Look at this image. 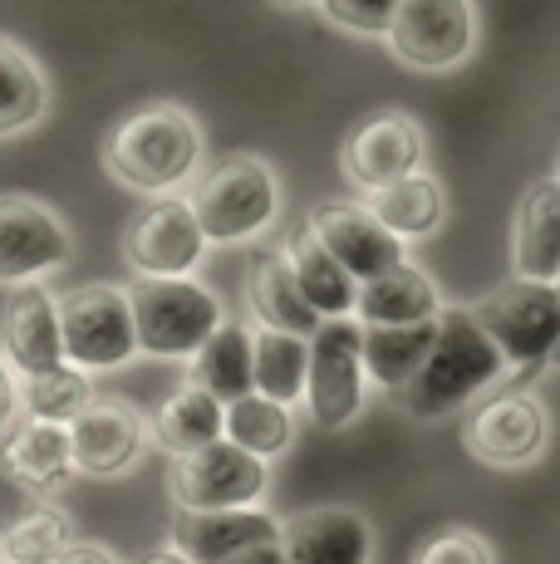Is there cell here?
Masks as SVG:
<instances>
[{
    "mask_svg": "<svg viewBox=\"0 0 560 564\" xmlns=\"http://www.w3.org/2000/svg\"><path fill=\"white\" fill-rule=\"evenodd\" d=\"M305 378H310V339L256 329V393L280 408H295L305 403Z\"/></svg>",
    "mask_w": 560,
    "mask_h": 564,
    "instance_id": "30",
    "label": "cell"
},
{
    "mask_svg": "<svg viewBox=\"0 0 560 564\" xmlns=\"http://www.w3.org/2000/svg\"><path fill=\"white\" fill-rule=\"evenodd\" d=\"M443 314V300H438V285L428 280L423 265L403 260V265L384 270V275L364 280L359 285V305H354V319L359 329H374V324H433Z\"/></svg>",
    "mask_w": 560,
    "mask_h": 564,
    "instance_id": "23",
    "label": "cell"
},
{
    "mask_svg": "<svg viewBox=\"0 0 560 564\" xmlns=\"http://www.w3.org/2000/svg\"><path fill=\"white\" fill-rule=\"evenodd\" d=\"M276 6H290V10H300V6H320V0H276Z\"/></svg>",
    "mask_w": 560,
    "mask_h": 564,
    "instance_id": "39",
    "label": "cell"
},
{
    "mask_svg": "<svg viewBox=\"0 0 560 564\" xmlns=\"http://www.w3.org/2000/svg\"><path fill=\"white\" fill-rule=\"evenodd\" d=\"M123 260L138 280H192L202 265V226L192 216L187 197H158L143 202L123 221Z\"/></svg>",
    "mask_w": 560,
    "mask_h": 564,
    "instance_id": "9",
    "label": "cell"
},
{
    "mask_svg": "<svg viewBox=\"0 0 560 564\" xmlns=\"http://www.w3.org/2000/svg\"><path fill=\"white\" fill-rule=\"evenodd\" d=\"M413 564H497V550H492V540L477 535V530L452 525V530H438L433 540H423Z\"/></svg>",
    "mask_w": 560,
    "mask_h": 564,
    "instance_id": "33",
    "label": "cell"
},
{
    "mask_svg": "<svg viewBox=\"0 0 560 564\" xmlns=\"http://www.w3.org/2000/svg\"><path fill=\"white\" fill-rule=\"evenodd\" d=\"M403 0H320V15L330 20V25L349 30V35H389L394 15Z\"/></svg>",
    "mask_w": 560,
    "mask_h": 564,
    "instance_id": "34",
    "label": "cell"
},
{
    "mask_svg": "<svg viewBox=\"0 0 560 564\" xmlns=\"http://www.w3.org/2000/svg\"><path fill=\"white\" fill-rule=\"evenodd\" d=\"M187 202H192V216H197L207 246L261 241L280 216V177L266 158L231 153L192 187Z\"/></svg>",
    "mask_w": 560,
    "mask_h": 564,
    "instance_id": "3",
    "label": "cell"
},
{
    "mask_svg": "<svg viewBox=\"0 0 560 564\" xmlns=\"http://www.w3.org/2000/svg\"><path fill=\"white\" fill-rule=\"evenodd\" d=\"M74 545V520L55 501H35L0 535V564H55Z\"/></svg>",
    "mask_w": 560,
    "mask_h": 564,
    "instance_id": "31",
    "label": "cell"
},
{
    "mask_svg": "<svg viewBox=\"0 0 560 564\" xmlns=\"http://www.w3.org/2000/svg\"><path fill=\"white\" fill-rule=\"evenodd\" d=\"M305 226L320 236V246H325L359 285L408 260L403 241L384 231V221L369 212V202H320L315 212L305 216Z\"/></svg>",
    "mask_w": 560,
    "mask_h": 564,
    "instance_id": "15",
    "label": "cell"
},
{
    "mask_svg": "<svg viewBox=\"0 0 560 564\" xmlns=\"http://www.w3.org/2000/svg\"><path fill=\"white\" fill-rule=\"evenodd\" d=\"M168 491L177 511H256L266 496V462L222 437L172 462Z\"/></svg>",
    "mask_w": 560,
    "mask_h": 564,
    "instance_id": "11",
    "label": "cell"
},
{
    "mask_svg": "<svg viewBox=\"0 0 560 564\" xmlns=\"http://www.w3.org/2000/svg\"><path fill=\"white\" fill-rule=\"evenodd\" d=\"M423 128L398 108H384L349 128V138L340 143V172L354 192L374 197V192L423 172Z\"/></svg>",
    "mask_w": 560,
    "mask_h": 564,
    "instance_id": "12",
    "label": "cell"
},
{
    "mask_svg": "<svg viewBox=\"0 0 560 564\" xmlns=\"http://www.w3.org/2000/svg\"><path fill=\"white\" fill-rule=\"evenodd\" d=\"M0 471L30 491L35 501H50L64 481L74 476V452H69V427L60 422H15L6 437V457H0Z\"/></svg>",
    "mask_w": 560,
    "mask_h": 564,
    "instance_id": "20",
    "label": "cell"
},
{
    "mask_svg": "<svg viewBox=\"0 0 560 564\" xmlns=\"http://www.w3.org/2000/svg\"><path fill=\"white\" fill-rule=\"evenodd\" d=\"M138 564H192V560H187V555H177V550L168 545V550H148V555L138 560Z\"/></svg>",
    "mask_w": 560,
    "mask_h": 564,
    "instance_id": "38",
    "label": "cell"
},
{
    "mask_svg": "<svg viewBox=\"0 0 560 564\" xmlns=\"http://www.w3.org/2000/svg\"><path fill=\"white\" fill-rule=\"evenodd\" d=\"M556 182H560V158H556Z\"/></svg>",
    "mask_w": 560,
    "mask_h": 564,
    "instance_id": "40",
    "label": "cell"
},
{
    "mask_svg": "<svg viewBox=\"0 0 560 564\" xmlns=\"http://www.w3.org/2000/svg\"><path fill=\"white\" fill-rule=\"evenodd\" d=\"M364 334V378L379 383L384 393H398V388L413 383V373L423 368L428 349H433V334H438V319L433 324H374V329H359Z\"/></svg>",
    "mask_w": 560,
    "mask_h": 564,
    "instance_id": "26",
    "label": "cell"
},
{
    "mask_svg": "<svg viewBox=\"0 0 560 564\" xmlns=\"http://www.w3.org/2000/svg\"><path fill=\"white\" fill-rule=\"evenodd\" d=\"M50 108V84L45 69L30 59L25 45L0 35V138H15L35 128Z\"/></svg>",
    "mask_w": 560,
    "mask_h": 564,
    "instance_id": "28",
    "label": "cell"
},
{
    "mask_svg": "<svg viewBox=\"0 0 560 564\" xmlns=\"http://www.w3.org/2000/svg\"><path fill=\"white\" fill-rule=\"evenodd\" d=\"M74 260L69 226L35 197H0V285H40Z\"/></svg>",
    "mask_w": 560,
    "mask_h": 564,
    "instance_id": "13",
    "label": "cell"
},
{
    "mask_svg": "<svg viewBox=\"0 0 560 564\" xmlns=\"http://www.w3.org/2000/svg\"><path fill=\"white\" fill-rule=\"evenodd\" d=\"M511 275L556 285L560 280V182L541 177L526 187L511 216Z\"/></svg>",
    "mask_w": 560,
    "mask_h": 564,
    "instance_id": "19",
    "label": "cell"
},
{
    "mask_svg": "<svg viewBox=\"0 0 560 564\" xmlns=\"http://www.w3.org/2000/svg\"><path fill=\"white\" fill-rule=\"evenodd\" d=\"M226 564H286V555H280V545H256V550H246V555H236Z\"/></svg>",
    "mask_w": 560,
    "mask_h": 564,
    "instance_id": "37",
    "label": "cell"
},
{
    "mask_svg": "<svg viewBox=\"0 0 560 564\" xmlns=\"http://www.w3.org/2000/svg\"><path fill=\"white\" fill-rule=\"evenodd\" d=\"M60 334H64V364L84 373H104L138 354L133 310L128 290L118 285H79L60 295Z\"/></svg>",
    "mask_w": 560,
    "mask_h": 564,
    "instance_id": "6",
    "label": "cell"
},
{
    "mask_svg": "<svg viewBox=\"0 0 560 564\" xmlns=\"http://www.w3.org/2000/svg\"><path fill=\"white\" fill-rule=\"evenodd\" d=\"M246 305H251L261 329L295 334V339H310L320 329V314L305 305L280 246H256L246 260Z\"/></svg>",
    "mask_w": 560,
    "mask_h": 564,
    "instance_id": "21",
    "label": "cell"
},
{
    "mask_svg": "<svg viewBox=\"0 0 560 564\" xmlns=\"http://www.w3.org/2000/svg\"><path fill=\"white\" fill-rule=\"evenodd\" d=\"M222 427H226V408L217 398L182 383L177 393L163 398V408L148 417V442L163 447L168 457L177 462V457H192V452L212 447V442H222Z\"/></svg>",
    "mask_w": 560,
    "mask_h": 564,
    "instance_id": "25",
    "label": "cell"
},
{
    "mask_svg": "<svg viewBox=\"0 0 560 564\" xmlns=\"http://www.w3.org/2000/svg\"><path fill=\"white\" fill-rule=\"evenodd\" d=\"M364 334L359 319H325L310 334V378L305 408L315 427L344 432L364 408Z\"/></svg>",
    "mask_w": 560,
    "mask_h": 564,
    "instance_id": "8",
    "label": "cell"
},
{
    "mask_svg": "<svg viewBox=\"0 0 560 564\" xmlns=\"http://www.w3.org/2000/svg\"><path fill=\"white\" fill-rule=\"evenodd\" d=\"M256 545H280V520L271 511H177L172 550L192 564H226Z\"/></svg>",
    "mask_w": 560,
    "mask_h": 564,
    "instance_id": "18",
    "label": "cell"
},
{
    "mask_svg": "<svg viewBox=\"0 0 560 564\" xmlns=\"http://www.w3.org/2000/svg\"><path fill=\"white\" fill-rule=\"evenodd\" d=\"M20 412H25V403H20V378H15V368L0 359V437L20 422Z\"/></svg>",
    "mask_w": 560,
    "mask_h": 564,
    "instance_id": "35",
    "label": "cell"
},
{
    "mask_svg": "<svg viewBox=\"0 0 560 564\" xmlns=\"http://www.w3.org/2000/svg\"><path fill=\"white\" fill-rule=\"evenodd\" d=\"M69 452L74 471L94 481H114L148 452V417L123 398H94L79 417L69 422Z\"/></svg>",
    "mask_w": 560,
    "mask_h": 564,
    "instance_id": "14",
    "label": "cell"
},
{
    "mask_svg": "<svg viewBox=\"0 0 560 564\" xmlns=\"http://www.w3.org/2000/svg\"><path fill=\"white\" fill-rule=\"evenodd\" d=\"M384 45L408 69H457L477 50V10L472 0H403Z\"/></svg>",
    "mask_w": 560,
    "mask_h": 564,
    "instance_id": "10",
    "label": "cell"
},
{
    "mask_svg": "<svg viewBox=\"0 0 560 564\" xmlns=\"http://www.w3.org/2000/svg\"><path fill=\"white\" fill-rule=\"evenodd\" d=\"M467 314L492 339V349L502 354L506 373L526 378L556 359V349H560V290L556 285H536V280L511 275L492 295H482Z\"/></svg>",
    "mask_w": 560,
    "mask_h": 564,
    "instance_id": "4",
    "label": "cell"
},
{
    "mask_svg": "<svg viewBox=\"0 0 560 564\" xmlns=\"http://www.w3.org/2000/svg\"><path fill=\"white\" fill-rule=\"evenodd\" d=\"M55 564H118V555L109 545H99V540H74Z\"/></svg>",
    "mask_w": 560,
    "mask_h": 564,
    "instance_id": "36",
    "label": "cell"
},
{
    "mask_svg": "<svg viewBox=\"0 0 560 564\" xmlns=\"http://www.w3.org/2000/svg\"><path fill=\"white\" fill-rule=\"evenodd\" d=\"M280 555L286 564H369L374 530L349 506H315L280 525Z\"/></svg>",
    "mask_w": 560,
    "mask_h": 564,
    "instance_id": "17",
    "label": "cell"
},
{
    "mask_svg": "<svg viewBox=\"0 0 560 564\" xmlns=\"http://www.w3.org/2000/svg\"><path fill=\"white\" fill-rule=\"evenodd\" d=\"M546 442H551V412L526 388H502V393L482 398L477 412L462 422L467 457H477L482 466H497V471L541 462Z\"/></svg>",
    "mask_w": 560,
    "mask_h": 564,
    "instance_id": "7",
    "label": "cell"
},
{
    "mask_svg": "<svg viewBox=\"0 0 560 564\" xmlns=\"http://www.w3.org/2000/svg\"><path fill=\"white\" fill-rule=\"evenodd\" d=\"M222 437L231 442V447L251 452L256 462H271L280 452H290V442H295V408H280L261 393L236 398V403H226Z\"/></svg>",
    "mask_w": 560,
    "mask_h": 564,
    "instance_id": "29",
    "label": "cell"
},
{
    "mask_svg": "<svg viewBox=\"0 0 560 564\" xmlns=\"http://www.w3.org/2000/svg\"><path fill=\"white\" fill-rule=\"evenodd\" d=\"M556 290H560V280H556Z\"/></svg>",
    "mask_w": 560,
    "mask_h": 564,
    "instance_id": "41",
    "label": "cell"
},
{
    "mask_svg": "<svg viewBox=\"0 0 560 564\" xmlns=\"http://www.w3.org/2000/svg\"><path fill=\"white\" fill-rule=\"evenodd\" d=\"M369 212L384 221V231L398 236V241H423V236H433L438 226H443L448 216V197L443 187H438L428 172H413V177L394 182V187L374 192L369 197Z\"/></svg>",
    "mask_w": 560,
    "mask_h": 564,
    "instance_id": "27",
    "label": "cell"
},
{
    "mask_svg": "<svg viewBox=\"0 0 560 564\" xmlns=\"http://www.w3.org/2000/svg\"><path fill=\"white\" fill-rule=\"evenodd\" d=\"M138 354L148 359H192L226 324L222 300L197 280H133L128 285Z\"/></svg>",
    "mask_w": 560,
    "mask_h": 564,
    "instance_id": "5",
    "label": "cell"
},
{
    "mask_svg": "<svg viewBox=\"0 0 560 564\" xmlns=\"http://www.w3.org/2000/svg\"><path fill=\"white\" fill-rule=\"evenodd\" d=\"M280 251H286L290 275H295L305 305L320 314V324L325 319H354V305H359V280H354L349 270H344L340 260L320 246V236L310 231L305 221L290 226V236L280 241Z\"/></svg>",
    "mask_w": 560,
    "mask_h": 564,
    "instance_id": "22",
    "label": "cell"
},
{
    "mask_svg": "<svg viewBox=\"0 0 560 564\" xmlns=\"http://www.w3.org/2000/svg\"><path fill=\"white\" fill-rule=\"evenodd\" d=\"M207 138L182 104H143L123 113L104 138V172L138 197H182L202 172Z\"/></svg>",
    "mask_w": 560,
    "mask_h": 564,
    "instance_id": "1",
    "label": "cell"
},
{
    "mask_svg": "<svg viewBox=\"0 0 560 564\" xmlns=\"http://www.w3.org/2000/svg\"><path fill=\"white\" fill-rule=\"evenodd\" d=\"M187 388H202L222 408L236 403V398H251L256 393V334L226 319L187 359Z\"/></svg>",
    "mask_w": 560,
    "mask_h": 564,
    "instance_id": "24",
    "label": "cell"
},
{
    "mask_svg": "<svg viewBox=\"0 0 560 564\" xmlns=\"http://www.w3.org/2000/svg\"><path fill=\"white\" fill-rule=\"evenodd\" d=\"M0 359L15 368V378H35L64 364L60 300L45 285H15L0 310Z\"/></svg>",
    "mask_w": 560,
    "mask_h": 564,
    "instance_id": "16",
    "label": "cell"
},
{
    "mask_svg": "<svg viewBox=\"0 0 560 564\" xmlns=\"http://www.w3.org/2000/svg\"><path fill=\"white\" fill-rule=\"evenodd\" d=\"M94 398L99 393H94L89 373L74 364H60L35 378H20V403H25V417H35V422H60V427H69Z\"/></svg>",
    "mask_w": 560,
    "mask_h": 564,
    "instance_id": "32",
    "label": "cell"
},
{
    "mask_svg": "<svg viewBox=\"0 0 560 564\" xmlns=\"http://www.w3.org/2000/svg\"><path fill=\"white\" fill-rule=\"evenodd\" d=\"M502 378H506V364H502V354L492 349L487 334L477 329V319L457 305H443L433 349H428L423 368L413 373V383L394 393V403L403 408L408 417L433 422V417H448V412L467 408L472 398L492 393Z\"/></svg>",
    "mask_w": 560,
    "mask_h": 564,
    "instance_id": "2",
    "label": "cell"
}]
</instances>
